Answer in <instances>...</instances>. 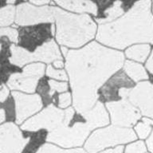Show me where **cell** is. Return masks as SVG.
Segmentation results:
<instances>
[{
  "mask_svg": "<svg viewBox=\"0 0 153 153\" xmlns=\"http://www.w3.org/2000/svg\"><path fill=\"white\" fill-rule=\"evenodd\" d=\"M124 61L123 53L97 42L68 51L65 68L70 81L74 108L78 114L96 105L99 89L119 71Z\"/></svg>",
  "mask_w": 153,
  "mask_h": 153,
  "instance_id": "6da1fadb",
  "label": "cell"
},
{
  "mask_svg": "<svg viewBox=\"0 0 153 153\" xmlns=\"http://www.w3.org/2000/svg\"><path fill=\"white\" fill-rule=\"evenodd\" d=\"M149 0L139 1L117 20L100 25L96 38L108 47L123 50L134 43H153V15Z\"/></svg>",
  "mask_w": 153,
  "mask_h": 153,
  "instance_id": "7a4b0ae2",
  "label": "cell"
},
{
  "mask_svg": "<svg viewBox=\"0 0 153 153\" xmlns=\"http://www.w3.org/2000/svg\"><path fill=\"white\" fill-rule=\"evenodd\" d=\"M56 39L62 46L78 48L94 38L97 25L88 14H75L53 6Z\"/></svg>",
  "mask_w": 153,
  "mask_h": 153,
  "instance_id": "3957f363",
  "label": "cell"
},
{
  "mask_svg": "<svg viewBox=\"0 0 153 153\" xmlns=\"http://www.w3.org/2000/svg\"><path fill=\"white\" fill-rule=\"evenodd\" d=\"M136 135L131 128L112 125L96 130L86 141L85 148L88 153H97L108 147L136 140Z\"/></svg>",
  "mask_w": 153,
  "mask_h": 153,
  "instance_id": "277c9868",
  "label": "cell"
},
{
  "mask_svg": "<svg viewBox=\"0 0 153 153\" xmlns=\"http://www.w3.org/2000/svg\"><path fill=\"white\" fill-rule=\"evenodd\" d=\"M71 122L63 120L59 127L48 133L46 140L64 148L82 145L93 129L86 121H76L70 125Z\"/></svg>",
  "mask_w": 153,
  "mask_h": 153,
  "instance_id": "5b68a950",
  "label": "cell"
},
{
  "mask_svg": "<svg viewBox=\"0 0 153 153\" xmlns=\"http://www.w3.org/2000/svg\"><path fill=\"white\" fill-rule=\"evenodd\" d=\"M14 21L21 26H34L42 23L54 22L53 6L36 7L30 2H22L18 5L15 10Z\"/></svg>",
  "mask_w": 153,
  "mask_h": 153,
  "instance_id": "8992f818",
  "label": "cell"
},
{
  "mask_svg": "<svg viewBox=\"0 0 153 153\" xmlns=\"http://www.w3.org/2000/svg\"><path fill=\"white\" fill-rule=\"evenodd\" d=\"M65 111L53 105H48L22 124L21 128L26 131H37L45 129L49 132L59 127L64 120Z\"/></svg>",
  "mask_w": 153,
  "mask_h": 153,
  "instance_id": "52a82bcc",
  "label": "cell"
},
{
  "mask_svg": "<svg viewBox=\"0 0 153 153\" xmlns=\"http://www.w3.org/2000/svg\"><path fill=\"white\" fill-rule=\"evenodd\" d=\"M105 106L114 126L129 128L140 119V112L126 98L107 102Z\"/></svg>",
  "mask_w": 153,
  "mask_h": 153,
  "instance_id": "ba28073f",
  "label": "cell"
},
{
  "mask_svg": "<svg viewBox=\"0 0 153 153\" xmlns=\"http://www.w3.org/2000/svg\"><path fill=\"white\" fill-rule=\"evenodd\" d=\"M30 142L16 124L8 122L0 126V153H22Z\"/></svg>",
  "mask_w": 153,
  "mask_h": 153,
  "instance_id": "9c48e42d",
  "label": "cell"
},
{
  "mask_svg": "<svg viewBox=\"0 0 153 153\" xmlns=\"http://www.w3.org/2000/svg\"><path fill=\"white\" fill-rule=\"evenodd\" d=\"M126 98L141 114L153 119V85L151 82L141 81L129 88Z\"/></svg>",
  "mask_w": 153,
  "mask_h": 153,
  "instance_id": "30bf717a",
  "label": "cell"
},
{
  "mask_svg": "<svg viewBox=\"0 0 153 153\" xmlns=\"http://www.w3.org/2000/svg\"><path fill=\"white\" fill-rule=\"evenodd\" d=\"M12 96L15 104V117L18 124H22L32 115L40 111L43 106L42 97L38 94L13 92Z\"/></svg>",
  "mask_w": 153,
  "mask_h": 153,
  "instance_id": "8fae6325",
  "label": "cell"
},
{
  "mask_svg": "<svg viewBox=\"0 0 153 153\" xmlns=\"http://www.w3.org/2000/svg\"><path fill=\"white\" fill-rule=\"evenodd\" d=\"M31 53L33 63L35 62H40L41 63L44 62L50 64L51 62L57 60H62L63 58L58 45L53 39L38 46Z\"/></svg>",
  "mask_w": 153,
  "mask_h": 153,
  "instance_id": "7c38bea8",
  "label": "cell"
},
{
  "mask_svg": "<svg viewBox=\"0 0 153 153\" xmlns=\"http://www.w3.org/2000/svg\"><path fill=\"white\" fill-rule=\"evenodd\" d=\"M133 83L123 72H120L108 81L101 90V96L105 99L119 97L120 92L123 88H131Z\"/></svg>",
  "mask_w": 153,
  "mask_h": 153,
  "instance_id": "4fadbf2b",
  "label": "cell"
},
{
  "mask_svg": "<svg viewBox=\"0 0 153 153\" xmlns=\"http://www.w3.org/2000/svg\"><path fill=\"white\" fill-rule=\"evenodd\" d=\"M80 115L93 129L106 126L109 123L107 110L104 104L100 101H97L92 108Z\"/></svg>",
  "mask_w": 153,
  "mask_h": 153,
  "instance_id": "5bb4252c",
  "label": "cell"
},
{
  "mask_svg": "<svg viewBox=\"0 0 153 153\" xmlns=\"http://www.w3.org/2000/svg\"><path fill=\"white\" fill-rule=\"evenodd\" d=\"M39 79L25 76L22 73L13 74L7 81V85L12 90H20L24 93H33L38 86Z\"/></svg>",
  "mask_w": 153,
  "mask_h": 153,
  "instance_id": "9a60e30c",
  "label": "cell"
},
{
  "mask_svg": "<svg viewBox=\"0 0 153 153\" xmlns=\"http://www.w3.org/2000/svg\"><path fill=\"white\" fill-rule=\"evenodd\" d=\"M55 3L67 10L76 12L81 14H84V13H88L93 15H97L98 12L97 5L91 1H56Z\"/></svg>",
  "mask_w": 153,
  "mask_h": 153,
  "instance_id": "2e32d148",
  "label": "cell"
},
{
  "mask_svg": "<svg viewBox=\"0 0 153 153\" xmlns=\"http://www.w3.org/2000/svg\"><path fill=\"white\" fill-rule=\"evenodd\" d=\"M10 62L14 65L18 67H22L29 63H33L32 61V53L28 50L20 46L11 45L10 47Z\"/></svg>",
  "mask_w": 153,
  "mask_h": 153,
  "instance_id": "e0dca14e",
  "label": "cell"
},
{
  "mask_svg": "<svg viewBox=\"0 0 153 153\" xmlns=\"http://www.w3.org/2000/svg\"><path fill=\"white\" fill-rule=\"evenodd\" d=\"M124 73L133 81L148 80L149 78L145 69L141 64L132 61H126L124 64Z\"/></svg>",
  "mask_w": 153,
  "mask_h": 153,
  "instance_id": "ac0fdd59",
  "label": "cell"
},
{
  "mask_svg": "<svg viewBox=\"0 0 153 153\" xmlns=\"http://www.w3.org/2000/svg\"><path fill=\"white\" fill-rule=\"evenodd\" d=\"M122 5H123L122 2H113L112 6H110L104 11L105 16L97 19V22L100 25H103L115 21V19L119 18L120 16H122L124 14V8Z\"/></svg>",
  "mask_w": 153,
  "mask_h": 153,
  "instance_id": "d6986e66",
  "label": "cell"
},
{
  "mask_svg": "<svg viewBox=\"0 0 153 153\" xmlns=\"http://www.w3.org/2000/svg\"><path fill=\"white\" fill-rule=\"evenodd\" d=\"M150 51L151 47L148 44H139L127 49L125 54L130 59L143 62L148 57Z\"/></svg>",
  "mask_w": 153,
  "mask_h": 153,
  "instance_id": "ffe728a7",
  "label": "cell"
},
{
  "mask_svg": "<svg viewBox=\"0 0 153 153\" xmlns=\"http://www.w3.org/2000/svg\"><path fill=\"white\" fill-rule=\"evenodd\" d=\"M45 72V65L41 62H33L31 64L26 65L22 69V74L25 76L40 79L44 76Z\"/></svg>",
  "mask_w": 153,
  "mask_h": 153,
  "instance_id": "44dd1931",
  "label": "cell"
},
{
  "mask_svg": "<svg viewBox=\"0 0 153 153\" xmlns=\"http://www.w3.org/2000/svg\"><path fill=\"white\" fill-rule=\"evenodd\" d=\"M36 153H88L83 148L62 149L51 143H45L39 148Z\"/></svg>",
  "mask_w": 153,
  "mask_h": 153,
  "instance_id": "7402d4cb",
  "label": "cell"
},
{
  "mask_svg": "<svg viewBox=\"0 0 153 153\" xmlns=\"http://www.w3.org/2000/svg\"><path fill=\"white\" fill-rule=\"evenodd\" d=\"M15 10L14 5H7L0 8V26H9L14 21Z\"/></svg>",
  "mask_w": 153,
  "mask_h": 153,
  "instance_id": "603a6c76",
  "label": "cell"
},
{
  "mask_svg": "<svg viewBox=\"0 0 153 153\" xmlns=\"http://www.w3.org/2000/svg\"><path fill=\"white\" fill-rule=\"evenodd\" d=\"M153 125V120L143 117L142 121L139 122L135 126L136 134L140 139H145L148 136L152 131V126Z\"/></svg>",
  "mask_w": 153,
  "mask_h": 153,
  "instance_id": "cb8c5ba5",
  "label": "cell"
},
{
  "mask_svg": "<svg viewBox=\"0 0 153 153\" xmlns=\"http://www.w3.org/2000/svg\"><path fill=\"white\" fill-rule=\"evenodd\" d=\"M45 74L47 76L50 78L55 79L56 81L59 80V81H68V74L65 71L64 69H55L54 67L52 66L51 65H49L46 69H45Z\"/></svg>",
  "mask_w": 153,
  "mask_h": 153,
  "instance_id": "d4e9b609",
  "label": "cell"
},
{
  "mask_svg": "<svg viewBox=\"0 0 153 153\" xmlns=\"http://www.w3.org/2000/svg\"><path fill=\"white\" fill-rule=\"evenodd\" d=\"M49 87H50V92L49 95L52 97L55 93H65L68 90V83L66 81H57L56 80H50L48 81Z\"/></svg>",
  "mask_w": 153,
  "mask_h": 153,
  "instance_id": "484cf974",
  "label": "cell"
},
{
  "mask_svg": "<svg viewBox=\"0 0 153 153\" xmlns=\"http://www.w3.org/2000/svg\"><path fill=\"white\" fill-rule=\"evenodd\" d=\"M2 37H7L11 42H19V32L16 29L3 27L0 28V38Z\"/></svg>",
  "mask_w": 153,
  "mask_h": 153,
  "instance_id": "4316f807",
  "label": "cell"
},
{
  "mask_svg": "<svg viewBox=\"0 0 153 153\" xmlns=\"http://www.w3.org/2000/svg\"><path fill=\"white\" fill-rule=\"evenodd\" d=\"M146 152H147L146 145L141 140L130 143L125 148L126 153H145Z\"/></svg>",
  "mask_w": 153,
  "mask_h": 153,
  "instance_id": "83f0119b",
  "label": "cell"
},
{
  "mask_svg": "<svg viewBox=\"0 0 153 153\" xmlns=\"http://www.w3.org/2000/svg\"><path fill=\"white\" fill-rule=\"evenodd\" d=\"M72 94L69 92L61 93L58 96V107L59 108H66L71 105Z\"/></svg>",
  "mask_w": 153,
  "mask_h": 153,
  "instance_id": "f1b7e54d",
  "label": "cell"
},
{
  "mask_svg": "<svg viewBox=\"0 0 153 153\" xmlns=\"http://www.w3.org/2000/svg\"><path fill=\"white\" fill-rule=\"evenodd\" d=\"M9 95V90L5 85L2 86V89L0 90V102H4L7 100Z\"/></svg>",
  "mask_w": 153,
  "mask_h": 153,
  "instance_id": "f546056e",
  "label": "cell"
},
{
  "mask_svg": "<svg viewBox=\"0 0 153 153\" xmlns=\"http://www.w3.org/2000/svg\"><path fill=\"white\" fill-rule=\"evenodd\" d=\"M146 68L148 69V70L150 72L151 74H153V50L150 57L148 58V62L146 63Z\"/></svg>",
  "mask_w": 153,
  "mask_h": 153,
  "instance_id": "4dcf8cb0",
  "label": "cell"
},
{
  "mask_svg": "<svg viewBox=\"0 0 153 153\" xmlns=\"http://www.w3.org/2000/svg\"><path fill=\"white\" fill-rule=\"evenodd\" d=\"M124 151V147L123 146H118L117 148H112V149H108L100 153H122Z\"/></svg>",
  "mask_w": 153,
  "mask_h": 153,
  "instance_id": "1f68e13d",
  "label": "cell"
},
{
  "mask_svg": "<svg viewBox=\"0 0 153 153\" xmlns=\"http://www.w3.org/2000/svg\"><path fill=\"white\" fill-rule=\"evenodd\" d=\"M146 143H147V146H148L149 151L152 153H153V131H152V134L149 136V138L147 140Z\"/></svg>",
  "mask_w": 153,
  "mask_h": 153,
  "instance_id": "d6a6232c",
  "label": "cell"
},
{
  "mask_svg": "<svg viewBox=\"0 0 153 153\" xmlns=\"http://www.w3.org/2000/svg\"><path fill=\"white\" fill-rule=\"evenodd\" d=\"M30 3L34 5L36 7H44L51 3V2L50 1H30Z\"/></svg>",
  "mask_w": 153,
  "mask_h": 153,
  "instance_id": "836d02e7",
  "label": "cell"
},
{
  "mask_svg": "<svg viewBox=\"0 0 153 153\" xmlns=\"http://www.w3.org/2000/svg\"><path fill=\"white\" fill-rule=\"evenodd\" d=\"M53 67H54L55 69H62L65 65L64 62H62V60H57V61L53 62Z\"/></svg>",
  "mask_w": 153,
  "mask_h": 153,
  "instance_id": "e575fe53",
  "label": "cell"
},
{
  "mask_svg": "<svg viewBox=\"0 0 153 153\" xmlns=\"http://www.w3.org/2000/svg\"><path fill=\"white\" fill-rule=\"evenodd\" d=\"M6 120V112L4 109L0 108V124Z\"/></svg>",
  "mask_w": 153,
  "mask_h": 153,
  "instance_id": "d590c367",
  "label": "cell"
},
{
  "mask_svg": "<svg viewBox=\"0 0 153 153\" xmlns=\"http://www.w3.org/2000/svg\"><path fill=\"white\" fill-rule=\"evenodd\" d=\"M61 50H62V53H63V55H64V57H65L67 54V53H68V51H69L68 49H67V47H65V46H62Z\"/></svg>",
  "mask_w": 153,
  "mask_h": 153,
  "instance_id": "8d00e7d4",
  "label": "cell"
},
{
  "mask_svg": "<svg viewBox=\"0 0 153 153\" xmlns=\"http://www.w3.org/2000/svg\"><path fill=\"white\" fill-rule=\"evenodd\" d=\"M0 88H1V85H0Z\"/></svg>",
  "mask_w": 153,
  "mask_h": 153,
  "instance_id": "74e56055",
  "label": "cell"
},
{
  "mask_svg": "<svg viewBox=\"0 0 153 153\" xmlns=\"http://www.w3.org/2000/svg\"><path fill=\"white\" fill-rule=\"evenodd\" d=\"M152 4H153V3H152Z\"/></svg>",
  "mask_w": 153,
  "mask_h": 153,
  "instance_id": "f35d334b",
  "label": "cell"
}]
</instances>
